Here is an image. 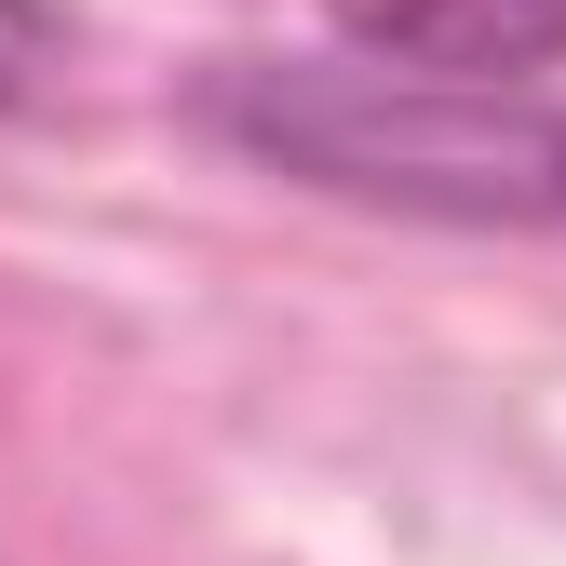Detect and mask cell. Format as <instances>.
<instances>
[{
	"instance_id": "2",
	"label": "cell",
	"mask_w": 566,
	"mask_h": 566,
	"mask_svg": "<svg viewBox=\"0 0 566 566\" xmlns=\"http://www.w3.org/2000/svg\"><path fill=\"white\" fill-rule=\"evenodd\" d=\"M337 28L432 82H526L566 54V0H337Z\"/></svg>"
},
{
	"instance_id": "3",
	"label": "cell",
	"mask_w": 566,
	"mask_h": 566,
	"mask_svg": "<svg viewBox=\"0 0 566 566\" xmlns=\"http://www.w3.org/2000/svg\"><path fill=\"white\" fill-rule=\"evenodd\" d=\"M41 67H54V0H0V108L41 95Z\"/></svg>"
},
{
	"instance_id": "1",
	"label": "cell",
	"mask_w": 566,
	"mask_h": 566,
	"mask_svg": "<svg viewBox=\"0 0 566 566\" xmlns=\"http://www.w3.org/2000/svg\"><path fill=\"white\" fill-rule=\"evenodd\" d=\"M202 122L230 149L311 176L337 202H405V217H472V230H566V108L513 82H432V67H283L243 54L202 82Z\"/></svg>"
}]
</instances>
